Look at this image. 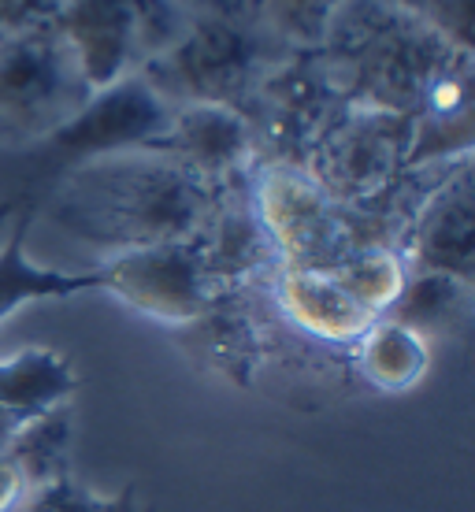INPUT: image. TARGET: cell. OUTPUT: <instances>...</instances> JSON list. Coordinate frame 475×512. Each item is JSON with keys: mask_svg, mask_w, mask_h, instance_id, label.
<instances>
[{"mask_svg": "<svg viewBox=\"0 0 475 512\" xmlns=\"http://www.w3.org/2000/svg\"><path fill=\"white\" fill-rule=\"evenodd\" d=\"M75 368L56 349H23L0 360V409L19 423L60 409L75 394Z\"/></svg>", "mask_w": 475, "mask_h": 512, "instance_id": "14", "label": "cell"}, {"mask_svg": "<svg viewBox=\"0 0 475 512\" xmlns=\"http://www.w3.org/2000/svg\"><path fill=\"white\" fill-rule=\"evenodd\" d=\"M431 368V349L427 338L416 331L401 327V323L379 320L357 338V372L364 375V383H372L375 390H412Z\"/></svg>", "mask_w": 475, "mask_h": 512, "instance_id": "17", "label": "cell"}, {"mask_svg": "<svg viewBox=\"0 0 475 512\" xmlns=\"http://www.w3.org/2000/svg\"><path fill=\"white\" fill-rule=\"evenodd\" d=\"M461 56L472 52L453 49L390 0H346L320 49H312V60L349 104L386 108L409 119Z\"/></svg>", "mask_w": 475, "mask_h": 512, "instance_id": "2", "label": "cell"}, {"mask_svg": "<svg viewBox=\"0 0 475 512\" xmlns=\"http://www.w3.org/2000/svg\"><path fill=\"white\" fill-rule=\"evenodd\" d=\"M71 438H75V416H71V405H60L38 420H26L8 442L4 457L15 464L26 490L34 494L71 475Z\"/></svg>", "mask_w": 475, "mask_h": 512, "instance_id": "18", "label": "cell"}, {"mask_svg": "<svg viewBox=\"0 0 475 512\" xmlns=\"http://www.w3.org/2000/svg\"><path fill=\"white\" fill-rule=\"evenodd\" d=\"M186 12H216V15H249V0H179Z\"/></svg>", "mask_w": 475, "mask_h": 512, "instance_id": "25", "label": "cell"}, {"mask_svg": "<svg viewBox=\"0 0 475 512\" xmlns=\"http://www.w3.org/2000/svg\"><path fill=\"white\" fill-rule=\"evenodd\" d=\"M67 0H0V34L26 30V26L56 23Z\"/></svg>", "mask_w": 475, "mask_h": 512, "instance_id": "23", "label": "cell"}, {"mask_svg": "<svg viewBox=\"0 0 475 512\" xmlns=\"http://www.w3.org/2000/svg\"><path fill=\"white\" fill-rule=\"evenodd\" d=\"M253 201L279 268L334 271L360 249L346 205H338L305 167H264L253 179Z\"/></svg>", "mask_w": 475, "mask_h": 512, "instance_id": "8", "label": "cell"}, {"mask_svg": "<svg viewBox=\"0 0 475 512\" xmlns=\"http://www.w3.org/2000/svg\"><path fill=\"white\" fill-rule=\"evenodd\" d=\"M275 301L283 316L297 331L312 334L320 342H357L360 334L375 323L368 308H360L353 297L342 290V282L331 271H297L279 268L275 275Z\"/></svg>", "mask_w": 475, "mask_h": 512, "instance_id": "13", "label": "cell"}, {"mask_svg": "<svg viewBox=\"0 0 475 512\" xmlns=\"http://www.w3.org/2000/svg\"><path fill=\"white\" fill-rule=\"evenodd\" d=\"M190 19L179 0H67L56 26L97 93L164 56Z\"/></svg>", "mask_w": 475, "mask_h": 512, "instance_id": "6", "label": "cell"}, {"mask_svg": "<svg viewBox=\"0 0 475 512\" xmlns=\"http://www.w3.org/2000/svg\"><path fill=\"white\" fill-rule=\"evenodd\" d=\"M212 193L186 167L156 149L104 156L60 182L41 216L78 242L108 253H127L142 245L193 242Z\"/></svg>", "mask_w": 475, "mask_h": 512, "instance_id": "1", "label": "cell"}, {"mask_svg": "<svg viewBox=\"0 0 475 512\" xmlns=\"http://www.w3.org/2000/svg\"><path fill=\"white\" fill-rule=\"evenodd\" d=\"M34 219H15L8 242L0 249V320L30 301H67V297L101 290V271H56L41 268L26 256L23 242Z\"/></svg>", "mask_w": 475, "mask_h": 512, "instance_id": "15", "label": "cell"}, {"mask_svg": "<svg viewBox=\"0 0 475 512\" xmlns=\"http://www.w3.org/2000/svg\"><path fill=\"white\" fill-rule=\"evenodd\" d=\"M297 52L283 49L264 34L253 15H193L182 38L145 64L138 75L164 97L179 104H227L245 119L253 116L264 82Z\"/></svg>", "mask_w": 475, "mask_h": 512, "instance_id": "4", "label": "cell"}, {"mask_svg": "<svg viewBox=\"0 0 475 512\" xmlns=\"http://www.w3.org/2000/svg\"><path fill=\"white\" fill-rule=\"evenodd\" d=\"M401 260L409 271H438L472 282L475 271V193L472 156L442 167V179L412 208Z\"/></svg>", "mask_w": 475, "mask_h": 512, "instance_id": "10", "label": "cell"}, {"mask_svg": "<svg viewBox=\"0 0 475 512\" xmlns=\"http://www.w3.org/2000/svg\"><path fill=\"white\" fill-rule=\"evenodd\" d=\"M342 4L346 0H249V15L283 49L312 52L320 49L323 34Z\"/></svg>", "mask_w": 475, "mask_h": 512, "instance_id": "20", "label": "cell"}, {"mask_svg": "<svg viewBox=\"0 0 475 512\" xmlns=\"http://www.w3.org/2000/svg\"><path fill=\"white\" fill-rule=\"evenodd\" d=\"M156 153L171 156L208 190H219L249 175L257 153V130L227 104H179L171 108V123Z\"/></svg>", "mask_w": 475, "mask_h": 512, "instance_id": "11", "label": "cell"}, {"mask_svg": "<svg viewBox=\"0 0 475 512\" xmlns=\"http://www.w3.org/2000/svg\"><path fill=\"white\" fill-rule=\"evenodd\" d=\"M15 512H26V509H15Z\"/></svg>", "mask_w": 475, "mask_h": 512, "instance_id": "27", "label": "cell"}, {"mask_svg": "<svg viewBox=\"0 0 475 512\" xmlns=\"http://www.w3.org/2000/svg\"><path fill=\"white\" fill-rule=\"evenodd\" d=\"M26 483H23V475L15 472V464L0 453V512H15V509H23L26 505Z\"/></svg>", "mask_w": 475, "mask_h": 512, "instance_id": "24", "label": "cell"}, {"mask_svg": "<svg viewBox=\"0 0 475 512\" xmlns=\"http://www.w3.org/2000/svg\"><path fill=\"white\" fill-rule=\"evenodd\" d=\"M90 97V82L56 23L0 34V149L45 138Z\"/></svg>", "mask_w": 475, "mask_h": 512, "instance_id": "5", "label": "cell"}, {"mask_svg": "<svg viewBox=\"0 0 475 512\" xmlns=\"http://www.w3.org/2000/svg\"><path fill=\"white\" fill-rule=\"evenodd\" d=\"M97 271L104 294L119 297L134 312L171 327H190L216 305V290L201 268L193 242H164L112 253Z\"/></svg>", "mask_w": 475, "mask_h": 512, "instance_id": "9", "label": "cell"}, {"mask_svg": "<svg viewBox=\"0 0 475 512\" xmlns=\"http://www.w3.org/2000/svg\"><path fill=\"white\" fill-rule=\"evenodd\" d=\"M19 427H23V423H19L15 416H8V412L0 409V453L8 449V442L15 438V431H19Z\"/></svg>", "mask_w": 475, "mask_h": 512, "instance_id": "26", "label": "cell"}, {"mask_svg": "<svg viewBox=\"0 0 475 512\" xmlns=\"http://www.w3.org/2000/svg\"><path fill=\"white\" fill-rule=\"evenodd\" d=\"M409 141V116L346 101L323 123L309 145V156L297 167H305L338 205L357 208L375 201L405 171Z\"/></svg>", "mask_w": 475, "mask_h": 512, "instance_id": "7", "label": "cell"}, {"mask_svg": "<svg viewBox=\"0 0 475 512\" xmlns=\"http://www.w3.org/2000/svg\"><path fill=\"white\" fill-rule=\"evenodd\" d=\"M383 316L416 331L420 338L457 334L472 316V282L438 275V271H409L401 294Z\"/></svg>", "mask_w": 475, "mask_h": 512, "instance_id": "16", "label": "cell"}, {"mask_svg": "<svg viewBox=\"0 0 475 512\" xmlns=\"http://www.w3.org/2000/svg\"><path fill=\"white\" fill-rule=\"evenodd\" d=\"M26 512H149L145 501L138 498V487L127 483L116 494H97V490L82 487L75 475H67L60 483L34 490L23 505Z\"/></svg>", "mask_w": 475, "mask_h": 512, "instance_id": "21", "label": "cell"}, {"mask_svg": "<svg viewBox=\"0 0 475 512\" xmlns=\"http://www.w3.org/2000/svg\"><path fill=\"white\" fill-rule=\"evenodd\" d=\"M193 249L201 256V268H205L212 290L249 279V275L268 268V260H275L264 219H260L257 201H253L249 175L212 193V208H208L205 223L193 238Z\"/></svg>", "mask_w": 475, "mask_h": 512, "instance_id": "12", "label": "cell"}, {"mask_svg": "<svg viewBox=\"0 0 475 512\" xmlns=\"http://www.w3.org/2000/svg\"><path fill=\"white\" fill-rule=\"evenodd\" d=\"M394 8L412 15L416 23L435 30L438 38H446L453 49L472 52V19L475 0H390Z\"/></svg>", "mask_w": 475, "mask_h": 512, "instance_id": "22", "label": "cell"}, {"mask_svg": "<svg viewBox=\"0 0 475 512\" xmlns=\"http://www.w3.org/2000/svg\"><path fill=\"white\" fill-rule=\"evenodd\" d=\"M331 275L342 282V290L360 308H368L379 320L386 308L394 305V297L401 294L409 268L398 256V249H390V245H360L357 253L349 256L342 268H334Z\"/></svg>", "mask_w": 475, "mask_h": 512, "instance_id": "19", "label": "cell"}, {"mask_svg": "<svg viewBox=\"0 0 475 512\" xmlns=\"http://www.w3.org/2000/svg\"><path fill=\"white\" fill-rule=\"evenodd\" d=\"M167 123L171 104L142 75L97 90L82 112L45 138L0 149V223L38 219L52 190L93 160L130 149H156Z\"/></svg>", "mask_w": 475, "mask_h": 512, "instance_id": "3", "label": "cell"}]
</instances>
